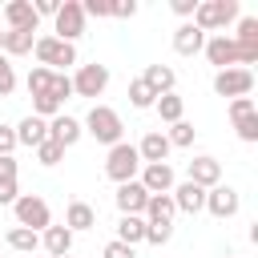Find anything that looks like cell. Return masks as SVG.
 Listing matches in <instances>:
<instances>
[{
	"instance_id": "20",
	"label": "cell",
	"mask_w": 258,
	"mask_h": 258,
	"mask_svg": "<svg viewBox=\"0 0 258 258\" xmlns=\"http://www.w3.org/2000/svg\"><path fill=\"white\" fill-rule=\"evenodd\" d=\"M202 48H206V32L185 20V24L173 32V52H177V56H194V52H202Z\"/></svg>"
},
{
	"instance_id": "40",
	"label": "cell",
	"mask_w": 258,
	"mask_h": 258,
	"mask_svg": "<svg viewBox=\"0 0 258 258\" xmlns=\"http://www.w3.org/2000/svg\"><path fill=\"white\" fill-rule=\"evenodd\" d=\"M101 258H137V254H133V246H125V242H117V238H113V242L105 246V254H101Z\"/></svg>"
},
{
	"instance_id": "31",
	"label": "cell",
	"mask_w": 258,
	"mask_h": 258,
	"mask_svg": "<svg viewBox=\"0 0 258 258\" xmlns=\"http://www.w3.org/2000/svg\"><path fill=\"white\" fill-rule=\"evenodd\" d=\"M48 85H52V69L36 64V69L28 73V93H32V97H40V93H48Z\"/></svg>"
},
{
	"instance_id": "45",
	"label": "cell",
	"mask_w": 258,
	"mask_h": 258,
	"mask_svg": "<svg viewBox=\"0 0 258 258\" xmlns=\"http://www.w3.org/2000/svg\"><path fill=\"white\" fill-rule=\"evenodd\" d=\"M16 177V157H0V181Z\"/></svg>"
},
{
	"instance_id": "18",
	"label": "cell",
	"mask_w": 258,
	"mask_h": 258,
	"mask_svg": "<svg viewBox=\"0 0 258 258\" xmlns=\"http://www.w3.org/2000/svg\"><path fill=\"white\" fill-rule=\"evenodd\" d=\"M81 133H85V129H81V121H77V117H64V113H56V117L48 121V137H52L60 149L77 145V141H81Z\"/></svg>"
},
{
	"instance_id": "23",
	"label": "cell",
	"mask_w": 258,
	"mask_h": 258,
	"mask_svg": "<svg viewBox=\"0 0 258 258\" xmlns=\"http://www.w3.org/2000/svg\"><path fill=\"white\" fill-rule=\"evenodd\" d=\"M64 226L77 234V230H93L97 226V210L89 206V202H69V210H64Z\"/></svg>"
},
{
	"instance_id": "39",
	"label": "cell",
	"mask_w": 258,
	"mask_h": 258,
	"mask_svg": "<svg viewBox=\"0 0 258 258\" xmlns=\"http://www.w3.org/2000/svg\"><path fill=\"white\" fill-rule=\"evenodd\" d=\"M12 149H16V129L0 125V157H12Z\"/></svg>"
},
{
	"instance_id": "36",
	"label": "cell",
	"mask_w": 258,
	"mask_h": 258,
	"mask_svg": "<svg viewBox=\"0 0 258 258\" xmlns=\"http://www.w3.org/2000/svg\"><path fill=\"white\" fill-rule=\"evenodd\" d=\"M16 89V73H12V60L0 52V97H8Z\"/></svg>"
},
{
	"instance_id": "28",
	"label": "cell",
	"mask_w": 258,
	"mask_h": 258,
	"mask_svg": "<svg viewBox=\"0 0 258 258\" xmlns=\"http://www.w3.org/2000/svg\"><path fill=\"white\" fill-rule=\"evenodd\" d=\"M8 246L20 250V254H32V250L40 246V234H32V230H24V226H12V230H8Z\"/></svg>"
},
{
	"instance_id": "6",
	"label": "cell",
	"mask_w": 258,
	"mask_h": 258,
	"mask_svg": "<svg viewBox=\"0 0 258 258\" xmlns=\"http://www.w3.org/2000/svg\"><path fill=\"white\" fill-rule=\"evenodd\" d=\"M254 89V73L250 69H222V73H214V93L218 97H246Z\"/></svg>"
},
{
	"instance_id": "43",
	"label": "cell",
	"mask_w": 258,
	"mask_h": 258,
	"mask_svg": "<svg viewBox=\"0 0 258 258\" xmlns=\"http://www.w3.org/2000/svg\"><path fill=\"white\" fill-rule=\"evenodd\" d=\"M137 12V0H113V16H121V20H129Z\"/></svg>"
},
{
	"instance_id": "42",
	"label": "cell",
	"mask_w": 258,
	"mask_h": 258,
	"mask_svg": "<svg viewBox=\"0 0 258 258\" xmlns=\"http://www.w3.org/2000/svg\"><path fill=\"white\" fill-rule=\"evenodd\" d=\"M32 12H36V16H56V12H60V0H36Z\"/></svg>"
},
{
	"instance_id": "14",
	"label": "cell",
	"mask_w": 258,
	"mask_h": 258,
	"mask_svg": "<svg viewBox=\"0 0 258 258\" xmlns=\"http://www.w3.org/2000/svg\"><path fill=\"white\" fill-rule=\"evenodd\" d=\"M189 181L194 185H202V189H214V185H222V161L218 157H194L189 161Z\"/></svg>"
},
{
	"instance_id": "10",
	"label": "cell",
	"mask_w": 258,
	"mask_h": 258,
	"mask_svg": "<svg viewBox=\"0 0 258 258\" xmlns=\"http://www.w3.org/2000/svg\"><path fill=\"white\" fill-rule=\"evenodd\" d=\"M230 117H234V129H238L242 141H258V113H254L250 97H234L230 101Z\"/></svg>"
},
{
	"instance_id": "12",
	"label": "cell",
	"mask_w": 258,
	"mask_h": 258,
	"mask_svg": "<svg viewBox=\"0 0 258 258\" xmlns=\"http://www.w3.org/2000/svg\"><path fill=\"white\" fill-rule=\"evenodd\" d=\"M238 206H242V198H238L234 185H214V189H206V210H210L214 218H234Z\"/></svg>"
},
{
	"instance_id": "16",
	"label": "cell",
	"mask_w": 258,
	"mask_h": 258,
	"mask_svg": "<svg viewBox=\"0 0 258 258\" xmlns=\"http://www.w3.org/2000/svg\"><path fill=\"white\" fill-rule=\"evenodd\" d=\"M169 141H165V133L161 129H149L145 137H141V145H137V157H141V165H157V161H165L169 157Z\"/></svg>"
},
{
	"instance_id": "24",
	"label": "cell",
	"mask_w": 258,
	"mask_h": 258,
	"mask_svg": "<svg viewBox=\"0 0 258 258\" xmlns=\"http://www.w3.org/2000/svg\"><path fill=\"white\" fill-rule=\"evenodd\" d=\"M40 246H44L52 258H60V254L73 250V230H69V226H48V230L40 234Z\"/></svg>"
},
{
	"instance_id": "4",
	"label": "cell",
	"mask_w": 258,
	"mask_h": 258,
	"mask_svg": "<svg viewBox=\"0 0 258 258\" xmlns=\"http://www.w3.org/2000/svg\"><path fill=\"white\" fill-rule=\"evenodd\" d=\"M12 210H16V226H24L32 234H44L52 226V210H48V202L40 194H20L12 202Z\"/></svg>"
},
{
	"instance_id": "11",
	"label": "cell",
	"mask_w": 258,
	"mask_h": 258,
	"mask_svg": "<svg viewBox=\"0 0 258 258\" xmlns=\"http://www.w3.org/2000/svg\"><path fill=\"white\" fill-rule=\"evenodd\" d=\"M113 202H117L121 218H141V214H145V202H149V194H145V185H141V181H125V185H117Z\"/></svg>"
},
{
	"instance_id": "37",
	"label": "cell",
	"mask_w": 258,
	"mask_h": 258,
	"mask_svg": "<svg viewBox=\"0 0 258 258\" xmlns=\"http://www.w3.org/2000/svg\"><path fill=\"white\" fill-rule=\"evenodd\" d=\"M81 12H85V16L105 20V16H113V0H85V4H81Z\"/></svg>"
},
{
	"instance_id": "3",
	"label": "cell",
	"mask_w": 258,
	"mask_h": 258,
	"mask_svg": "<svg viewBox=\"0 0 258 258\" xmlns=\"http://www.w3.org/2000/svg\"><path fill=\"white\" fill-rule=\"evenodd\" d=\"M238 0H198V8H194V28H202V32H218V28H226L230 20H238Z\"/></svg>"
},
{
	"instance_id": "35",
	"label": "cell",
	"mask_w": 258,
	"mask_h": 258,
	"mask_svg": "<svg viewBox=\"0 0 258 258\" xmlns=\"http://www.w3.org/2000/svg\"><path fill=\"white\" fill-rule=\"evenodd\" d=\"M48 93L64 105L69 97H73V77H64V73H52V85H48Z\"/></svg>"
},
{
	"instance_id": "25",
	"label": "cell",
	"mask_w": 258,
	"mask_h": 258,
	"mask_svg": "<svg viewBox=\"0 0 258 258\" xmlns=\"http://www.w3.org/2000/svg\"><path fill=\"white\" fill-rule=\"evenodd\" d=\"M32 44H36V36H32V32H12V28H8V32H4V48H0V52H4V56H24V52H32Z\"/></svg>"
},
{
	"instance_id": "19",
	"label": "cell",
	"mask_w": 258,
	"mask_h": 258,
	"mask_svg": "<svg viewBox=\"0 0 258 258\" xmlns=\"http://www.w3.org/2000/svg\"><path fill=\"white\" fill-rule=\"evenodd\" d=\"M173 198L169 194H149V202H145V226H173Z\"/></svg>"
},
{
	"instance_id": "26",
	"label": "cell",
	"mask_w": 258,
	"mask_h": 258,
	"mask_svg": "<svg viewBox=\"0 0 258 258\" xmlns=\"http://www.w3.org/2000/svg\"><path fill=\"white\" fill-rule=\"evenodd\" d=\"M117 242H125V246L145 242V218H121L117 222Z\"/></svg>"
},
{
	"instance_id": "5",
	"label": "cell",
	"mask_w": 258,
	"mask_h": 258,
	"mask_svg": "<svg viewBox=\"0 0 258 258\" xmlns=\"http://www.w3.org/2000/svg\"><path fill=\"white\" fill-rule=\"evenodd\" d=\"M105 173H109L117 185H125V181H137V173H141L137 145H129V141H117V145L109 149V157H105Z\"/></svg>"
},
{
	"instance_id": "34",
	"label": "cell",
	"mask_w": 258,
	"mask_h": 258,
	"mask_svg": "<svg viewBox=\"0 0 258 258\" xmlns=\"http://www.w3.org/2000/svg\"><path fill=\"white\" fill-rule=\"evenodd\" d=\"M60 157H64V149H60V145H56V141H52V137H48V141H40V145H36V161H40V165H56V161H60Z\"/></svg>"
},
{
	"instance_id": "7",
	"label": "cell",
	"mask_w": 258,
	"mask_h": 258,
	"mask_svg": "<svg viewBox=\"0 0 258 258\" xmlns=\"http://www.w3.org/2000/svg\"><path fill=\"white\" fill-rule=\"evenodd\" d=\"M52 20H56V40L73 44V40L85 32V12H81V0H64V4H60V12H56Z\"/></svg>"
},
{
	"instance_id": "17",
	"label": "cell",
	"mask_w": 258,
	"mask_h": 258,
	"mask_svg": "<svg viewBox=\"0 0 258 258\" xmlns=\"http://www.w3.org/2000/svg\"><path fill=\"white\" fill-rule=\"evenodd\" d=\"M169 198H173V210H181V214H198V210H206V189H202V185H194V181L173 185V189H169Z\"/></svg>"
},
{
	"instance_id": "21",
	"label": "cell",
	"mask_w": 258,
	"mask_h": 258,
	"mask_svg": "<svg viewBox=\"0 0 258 258\" xmlns=\"http://www.w3.org/2000/svg\"><path fill=\"white\" fill-rule=\"evenodd\" d=\"M141 81H145L157 97H165V93H173V81H177V77H173V69H169V64H145Z\"/></svg>"
},
{
	"instance_id": "38",
	"label": "cell",
	"mask_w": 258,
	"mask_h": 258,
	"mask_svg": "<svg viewBox=\"0 0 258 258\" xmlns=\"http://www.w3.org/2000/svg\"><path fill=\"white\" fill-rule=\"evenodd\" d=\"M173 238V226H145V242H153V246H165Z\"/></svg>"
},
{
	"instance_id": "1",
	"label": "cell",
	"mask_w": 258,
	"mask_h": 258,
	"mask_svg": "<svg viewBox=\"0 0 258 258\" xmlns=\"http://www.w3.org/2000/svg\"><path fill=\"white\" fill-rule=\"evenodd\" d=\"M202 52H206L210 64H218V73H222V69H246V64H258V48H254V44H238V40L226 36V32L210 36Z\"/></svg>"
},
{
	"instance_id": "27",
	"label": "cell",
	"mask_w": 258,
	"mask_h": 258,
	"mask_svg": "<svg viewBox=\"0 0 258 258\" xmlns=\"http://www.w3.org/2000/svg\"><path fill=\"white\" fill-rule=\"evenodd\" d=\"M153 109L161 113V121H169V125H173V121H181V113H185V101H181L177 93H165V97H157V101H153Z\"/></svg>"
},
{
	"instance_id": "32",
	"label": "cell",
	"mask_w": 258,
	"mask_h": 258,
	"mask_svg": "<svg viewBox=\"0 0 258 258\" xmlns=\"http://www.w3.org/2000/svg\"><path fill=\"white\" fill-rule=\"evenodd\" d=\"M56 113H60V101H56L52 93L32 97V117H40V121H44V117H56Z\"/></svg>"
},
{
	"instance_id": "47",
	"label": "cell",
	"mask_w": 258,
	"mask_h": 258,
	"mask_svg": "<svg viewBox=\"0 0 258 258\" xmlns=\"http://www.w3.org/2000/svg\"><path fill=\"white\" fill-rule=\"evenodd\" d=\"M60 258H69V254H60Z\"/></svg>"
},
{
	"instance_id": "46",
	"label": "cell",
	"mask_w": 258,
	"mask_h": 258,
	"mask_svg": "<svg viewBox=\"0 0 258 258\" xmlns=\"http://www.w3.org/2000/svg\"><path fill=\"white\" fill-rule=\"evenodd\" d=\"M0 48H4V32H0Z\"/></svg>"
},
{
	"instance_id": "15",
	"label": "cell",
	"mask_w": 258,
	"mask_h": 258,
	"mask_svg": "<svg viewBox=\"0 0 258 258\" xmlns=\"http://www.w3.org/2000/svg\"><path fill=\"white\" fill-rule=\"evenodd\" d=\"M145 194H169L173 189V165L169 161H157V165H141V177Z\"/></svg>"
},
{
	"instance_id": "41",
	"label": "cell",
	"mask_w": 258,
	"mask_h": 258,
	"mask_svg": "<svg viewBox=\"0 0 258 258\" xmlns=\"http://www.w3.org/2000/svg\"><path fill=\"white\" fill-rule=\"evenodd\" d=\"M20 198V189H16V177H8V181H0V206H12Z\"/></svg>"
},
{
	"instance_id": "8",
	"label": "cell",
	"mask_w": 258,
	"mask_h": 258,
	"mask_svg": "<svg viewBox=\"0 0 258 258\" xmlns=\"http://www.w3.org/2000/svg\"><path fill=\"white\" fill-rule=\"evenodd\" d=\"M32 52H36V60H40L44 69H48V64H77V48L64 44V40H56V36H36Z\"/></svg>"
},
{
	"instance_id": "13",
	"label": "cell",
	"mask_w": 258,
	"mask_h": 258,
	"mask_svg": "<svg viewBox=\"0 0 258 258\" xmlns=\"http://www.w3.org/2000/svg\"><path fill=\"white\" fill-rule=\"evenodd\" d=\"M4 20H8L12 32H36V24H40V16L32 12V0H12V4H4Z\"/></svg>"
},
{
	"instance_id": "29",
	"label": "cell",
	"mask_w": 258,
	"mask_h": 258,
	"mask_svg": "<svg viewBox=\"0 0 258 258\" xmlns=\"http://www.w3.org/2000/svg\"><path fill=\"white\" fill-rule=\"evenodd\" d=\"M153 101H157V93H153L141 77H137V81H129V105H133V109H149Z\"/></svg>"
},
{
	"instance_id": "30",
	"label": "cell",
	"mask_w": 258,
	"mask_h": 258,
	"mask_svg": "<svg viewBox=\"0 0 258 258\" xmlns=\"http://www.w3.org/2000/svg\"><path fill=\"white\" fill-rule=\"evenodd\" d=\"M194 133H198V129H194L189 121H173V125H169V133H165V141L185 149V145H194Z\"/></svg>"
},
{
	"instance_id": "2",
	"label": "cell",
	"mask_w": 258,
	"mask_h": 258,
	"mask_svg": "<svg viewBox=\"0 0 258 258\" xmlns=\"http://www.w3.org/2000/svg\"><path fill=\"white\" fill-rule=\"evenodd\" d=\"M93 141H101V145H117L121 141V133H125V125H121V117H117V109H109V105H93L89 109V117H85V125H81Z\"/></svg>"
},
{
	"instance_id": "44",
	"label": "cell",
	"mask_w": 258,
	"mask_h": 258,
	"mask_svg": "<svg viewBox=\"0 0 258 258\" xmlns=\"http://www.w3.org/2000/svg\"><path fill=\"white\" fill-rule=\"evenodd\" d=\"M169 8H173L177 16H194V8H198V0H173Z\"/></svg>"
},
{
	"instance_id": "33",
	"label": "cell",
	"mask_w": 258,
	"mask_h": 258,
	"mask_svg": "<svg viewBox=\"0 0 258 258\" xmlns=\"http://www.w3.org/2000/svg\"><path fill=\"white\" fill-rule=\"evenodd\" d=\"M234 40H238V44H254V48H258V20H254V16H242V20H238Z\"/></svg>"
},
{
	"instance_id": "9",
	"label": "cell",
	"mask_w": 258,
	"mask_h": 258,
	"mask_svg": "<svg viewBox=\"0 0 258 258\" xmlns=\"http://www.w3.org/2000/svg\"><path fill=\"white\" fill-rule=\"evenodd\" d=\"M105 85H109V69L97 64V60H93V64H81L77 77H73V93H77V97H101Z\"/></svg>"
},
{
	"instance_id": "22",
	"label": "cell",
	"mask_w": 258,
	"mask_h": 258,
	"mask_svg": "<svg viewBox=\"0 0 258 258\" xmlns=\"http://www.w3.org/2000/svg\"><path fill=\"white\" fill-rule=\"evenodd\" d=\"M40 141H48V121H40V117H24L20 125H16V145H40Z\"/></svg>"
}]
</instances>
